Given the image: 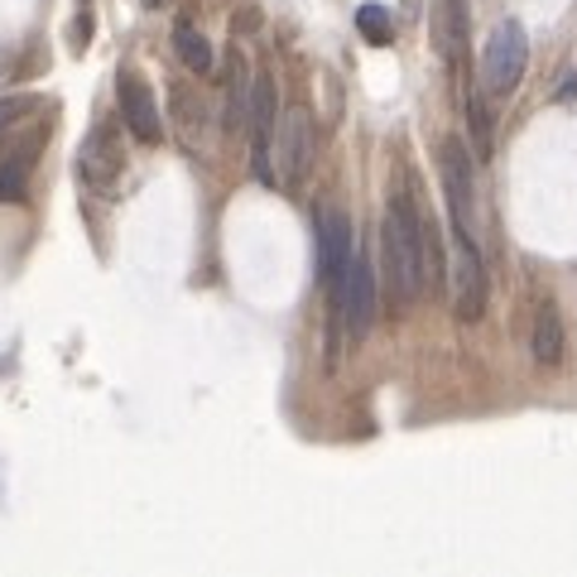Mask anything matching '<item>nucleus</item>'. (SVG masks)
<instances>
[{"mask_svg": "<svg viewBox=\"0 0 577 577\" xmlns=\"http://www.w3.org/2000/svg\"><path fill=\"white\" fill-rule=\"evenodd\" d=\"M77 6H91V0H77Z\"/></svg>", "mask_w": 577, "mask_h": 577, "instance_id": "20", "label": "nucleus"}, {"mask_svg": "<svg viewBox=\"0 0 577 577\" xmlns=\"http://www.w3.org/2000/svg\"><path fill=\"white\" fill-rule=\"evenodd\" d=\"M116 101H121V121H126V130H130V135H135L140 144H154V140L164 135L160 101H154V87L144 83V73L121 68V77H116Z\"/></svg>", "mask_w": 577, "mask_h": 577, "instance_id": "8", "label": "nucleus"}, {"mask_svg": "<svg viewBox=\"0 0 577 577\" xmlns=\"http://www.w3.org/2000/svg\"><path fill=\"white\" fill-rule=\"evenodd\" d=\"M563 347H568V337H563V318H558V304L554 298H544L540 313H534V333H530V351L540 366H558L563 361Z\"/></svg>", "mask_w": 577, "mask_h": 577, "instance_id": "11", "label": "nucleus"}, {"mask_svg": "<svg viewBox=\"0 0 577 577\" xmlns=\"http://www.w3.org/2000/svg\"><path fill=\"white\" fill-rule=\"evenodd\" d=\"M126 168V154H121V130L116 121H97L87 130V140L77 144V183H83L87 193H101V198H111L116 178H121Z\"/></svg>", "mask_w": 577, "mask_h": 577, "instance_id": "5", "label": "nucleus"}, {"mask_svg": "<svg viewBox=\"0 0 577 577\" xmlns=\"http://www.w3.org/2000/svg\"><path fill=\"white\" fill-rule=\"evenodd\" d=\"M438 168H443V193H448L453 227L477 236V174H471V154H467V144L457 140V135L443 140Z\"/></svg>", "mask_w": 577, "mask_h": 577, "instance_id": "6", "label": "nucleus"}, {"mask_svg": "<svg viewBox=\"0 0 577 577\" xmlns=\"http://www.w3.org/2000/svg\"><path fill=\"white\" fill-rule=\"evenodd\" d=\"M333 323H342L347 342H366V333L375 327V270L366 255H351L342 284L333 288Z\"/></svg>", "mask_w": 577, "mask_h": 577, "instance_id": "3", "label": "nucleus"}, {"mask_svg": "<svg viewBox=\"0 0 577 577\" xmlns=\"http://www.w3.org/2000/svg\"><path fill=\"white\" fill-rule=\"evenodd\" d=\"M313 116L308 111H284L280 126H274V174H280L284 188H298L313 168Z\"/></svg>", "mask_w": 577, "mask_h": 577, "instance_id": "7", "label": "nucleus"}, {"mask_svg": "<svg viewBox=\"0 0 577 577\" xmlns=\"http://www.w3.org/2000/svg\"><path fill=\"white\" fill-rule=\"evenodd\" d=\"M357 30H361L366 44L385 48L390 39H395V20H390L385 6H361V10H357Z\"/></svg>", "mask_w": 577, "mask_h": 577, "instance_id": "14", "label": "nucleus"}, {"mask_svg": "<svg viewBox=\"0 0 577 577\" xmlns=\"http://www.w3.org/2000/svg\"><path fill=\"white\" fill-rule=\"evenodd\" d=\"M471 130H477V150L491 154V116L481 107V97H471Z\"/></svg>", "mask_w": 577, "mask_h": 577, "instance_id": "17", "label": "nucleus"}, {"mask_svg": "<svg viewBox=\"0 0 577 577\" xmlns=\"http://www.w3.org/2000/svg\"><path fill=\"white\" fill-rule=\"evenodd\" d=\"M524 63H530V39H524V24L520 20H505L496 24L487 48H481V87L491 97H510L524 77Z\"/></svg>", "mask_w": 577, "mask_h": 577, "instance_id": "4", "label": "nucleus"}, {"mask_svg": "<svg viewBox=\"0 0 577 577\" xmlns=\"http://www.w3.org/2000/svg\"><path fill=\"white\" fill-rule=\"evenodd\" d=\"M380 260H385V284L395 308H410L428 288V221L410 193H395L380 221Z\"/></svg>", "mask_w": 577, "mask_h": 577, "instance_id": "1", "label": "nucleus"}, {"mask_svg": "<svg viewBox=\"0 0 577 577\" xmlns=\"http://www.w3.org/2000/svg\"><path fill=\"white\" fill-rule=\"evenodd\" d=\"M351 255H357L351 251V217L342 207H318V274H323L327 294L342 284Z\"/></svg>", "mask_w": 577, "mask_h": 577, "instance_id": "9", "label": "nucleus"}, {"mask_svg": "<svg viewBox=\"0 0 577 577\" xmlns=\"http://www.w3.org/2000/svg\"><path fill=\"white\" fill-rule=\"evenodd\" d=\"M251 91H255L251 63H246L241 48H231V58H227V130L251 126Z\"/></svg>", "mask_w": 577, "mask_h": 577, "instance_id": "10", "label": "nucleus"}, {"mask_svg": "<svg viewBox=\"0 0 577 577\" xmlns=\"http://www.w3.org/2000/svg\"><path fill=\"white\" fill-rule=\"evenodd\" d=\"M168 101H174V111H178V130H183V144H188V150H193V144H198V140H193V126H198L203 130V101H193V91L188 87H174V91H168Z\"/></svg>", "mask_w": 577, "mask_h": 577, "instance_id": "15", "label": "nucleus"}, {"mask_svg": "<svg viewBox=\"0 0 577 577\" xmlns=\"http://www.w3.org/2000/svg\"><path fill=\"white\" fill-rule=\"evenodd\" d=\"M448 284H453V313L462 323H477L487 313V260L471 231L453 227V251H448Z\"/></svg>", "mask_w": 577, "mask_h": 577, "instance_id": "2", "label": "nucleus"}, {"mask_svg": "<svg viewBox=\"0 0 577 577\" xmlns=\"http://www.w3.org/2000/svg\"><path fill=\"white\" fill-rule=\"evenodd\" d=\"M140 6H150V10H154V6H160V0H140Z\"/></svg>", "mask_w": 577, "mask_h": 577, "instance_id": "19", "label": "nucleus"}, {"mask_svg": "<svg viewBox=\"0 0 577 577\" xmlns=\"http://www.w3.org/2000/svg\"><path fill=\"white\" fill-rule=\"evenodd\" d=\"M39 144H44V135H30L15 154H6V164H0V203H24V188H30L34 160H39Z\"/></svg>", "mask_w": 577, "mask_h": 577, "instance_id": "12", "label": "nucleus"}, {"mask_svg": "<svg viewBox=\"0 0 577 577\" xmlns=\"http://www.w3.org/2000/svg\"><path fill=\"white\" fill-rule=\"evenodd\" d=\"M24 111H34V97H0V140H6V130L15 126Z\"/></svg>", "mask_w": 577, "mask_h": 577, "instance_id": "16", "label": "nucleus"}, {"mask_svg": "<svg viewBox=\"0 0 577 577\" xmlns=\"http://www.w3.org/2000/svg\"><path fill=\"white\" fill-rule=\"evenodd\" d=\"M87 44H91V10L83 6V15L73 24V54H87Z\"/></svg>", "mask_w": 577, "mask_h": 577, "instance_id": "18", "label": "nucleus"}, {"mask_svg": "<svg viewBox=\"0 0 577 577\" xmlns=\"http://www.w3.org/2000/svg\"><path fill=\"white\" fill-rule=\"evenodd\" d=\"M174 54H178V63H183L188 73H198V77L213 73V44L203 39L198 24H188V20L174 24Z\"/></svg>", "mask_w": 577, "mask_h": 577, "instance_id": "13", "label": "nucleus"}]
</instances>
